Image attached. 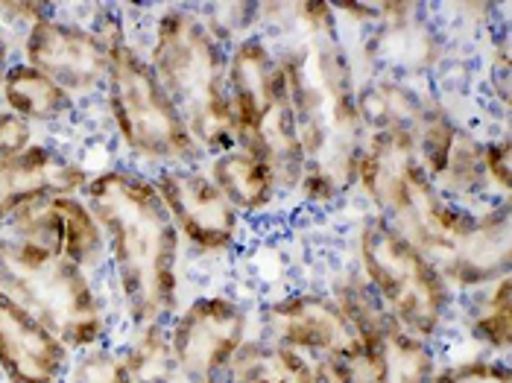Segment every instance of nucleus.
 I'll return each mask as SVG.
<instances>
[{
	"mask_svg": "<svg viewBox=\"0 0 512 383\" xmlns=\"http://www.w3.org/2000/svg\"><path fill=\"white\" fill-rule=\"evenodd\" d=\"M469 331L477 343L492 351H507L512 337V293L510 275L495 278L469 307Z\"/></svg>",
	"mask_w": 512,
	"mask_h": 383,
	"instance_id": "nucleus-20",
	"label": "nucleus"
},
{
	"mask_svg": "<svg viewBox=\"0 0 512 383\" xmlns=\"http://www.w3.org/2000/svg\"><path fill=\"white\" fill-rule=\"evenodd\" d=\"M150 65L179 109L199 150L226 153L235 147L229 115V53L208 21L188 9L164 12L153 27Z\"/></svg>",
	"mask_w": 512,
	"mask_h": 383,
	"instance_id": "nucleus-4",
	"label": "nucleus"
},
{
	"mask_svg": "<svg viewBox=\"0 0 512 383\" xmlns=\"http://www.w3.org/2000/svg\"><path fill=\"white\" fill-rule=\"evenodd\" d=\"M6 71H9V47H6L3 30H0V85H3V79H6Z\"/></svg>",
	"mask_w": 512,
	"mask_h": 383,
	"instance_id": "nucleus-26",
	"label": "nucleus"
},
{
	"mask_svg": "<svg viewBox=\"0 0 512 383\" xmlns=\"http://www.w3.org/2000/svg\"><path fill=\"white\" fill-rule=\"evenodd\" d=\"M71 351L0 290V372L9 383H65Z\"/></svg>",
	"mask_w": 512,
	"mask_h": 383,
	"instance_id": "nucleus-14",
	"label": "nucleus"
},
{
	"mask_svg": "<svg viewBox=\"0 0 512 383\" xmlns=\"http://www.w3.org/2000/svg\"><path fill=\"white\" fill-rule=\"evenodd\" d=\"M33 147V126L12 112H0V164Z\"/></svg>",
	"mask_w": 512,
	"mask_h": 383,
	"instance_id": "nucleus-23",
	"label": "nucleus"
},
{
	"mask_svg": "<svg viewBox=\"0 0 512 383\" xmlns=\"http://www.w3.org/2000/svg\"><path fill=\"white\" fill-rule=\"evenodd\" d=\"M480 167L483 179L501 193L510 191V141H492L480 147Z\"/></svg>",
	"mask_w": 512,
	"mask_h": 383,
	"instance_id": "nucleus-24",
	"label": "nucleus"
},
{
	"mask_svg": "<svg viewBox=\"0 0 512 383\" xmlns=\"http://www.w3.org/2000/svg\"><path fill=\"white\" fill-rule=\"evenodd\" d=\"M158 196L179 231L199 252H223L240 234V211L220 193L208 173L194 167H164L153 179Z\"/></svg>",
	"mask_w": 512,
	"mask_h": 383,
	"instance_id": "nucleus-12",
	"label": "nucleus"
},
{
	"mask_svg": "<svg viewBox=\"0 0 512 383\" xmlns=\"http://www.w3.org/2000/svg\"><path fill=\"white\" fill-rule=\"evenodd\" d=\"M355 182L404 240L457 287H486L510 275V211L474 214L436 188L410 144L366 135Z\"/></svg>",
	"mask_w": 512,
	"mask_h": 383,
	"instance_id": "nucleus-1",
	"label": "nucleus"
},
{
	"mask_svg": "<svg viewBox=\"0 0 512 383\" xmlns=\"http://www.w3.org/2000/svg\"><path fill=\"white\" fill-rule=\"evenodd\" d=\"M226 88L235 147L264 158L276 173L278 188H296L305 155L281 56L264 39H243L229 53Z\"/></svg>",
	"mask_w": 512,
	"mask_h": 383,
	"instance_id": "nucleus-5",
	"label": "nucleus"
},
{
	"mask_svg": "<svg viewBox=\"0 0 512 383\" xmlns=\"http://www.w3.org/2000/svg\"><path fill=\"white\" fill-rule=\"evenodd\" d=\"M88 176L77 161L53 147L33 144L27 153L0 164V229L6 220L39 196H77Z\"/></svg>",
	"mask_w": 512,
	"mask_h": 383,
	"instance_id": "nucleus-15",
	"label": "nucleus"
},
{
	"mask_svg": "<svg viewBox=\"0 0 512 383\" xmlns=\"http://www.w3.org/2000/svg\"><path fill=\"white\" fill-rule=\"evenodd\" d=\"M0 234L68 258L88 272L106 261L103 231L79 196H39L15 211Z\"/></svg>",
	"mask_w": 512,
	"mask_h": 383,
	"instance_id": "nucleus-10",
	"label": "nucleus"
},
{
	"mask_svg": "<svg viewBox=\"0 0 512 383\" xmlns=\"http://www.w3.org/2000/svg\"><path fill=\"white\" fill-rule=\"evenodd\" d=\"M296 15L302 41L281 56L305 155L296 188L305 199L325 205L355 182L366 132L357 115L352 62L337 39L334 9L325 3H302Z\"/></svg>",
	"mask_w": 512,
	"mask_h": 383,
	"instance_id": "nucleus-2",
	"label": "nucleus"
},
{
	"mask_svg": "<svg viewBox=\"0 0 512 383\" xmlns=\"http://www.w3.org/2000/svg\"><path fill=\"white\" fill-rule=\"evenodd\" d=\"M0 290L68 351L106 340V310L91 272L68 258L0 234Z\"/></svg>",
	"mask_w": 512,
	"mask_h": 383,
	"instance_id": "nucleus-6",
	"label": "nucleus"
},
{
	"mask_svg": "<svg viewBox=\"0 0 512 383\" xmlns=\"http://www.w3.org/2000/svg\"><path fill=\"white\" fill-rule=\"evenodd\" d=\"M208 176L240 214H258V211L270 208L278 193V179L273 167L264 158L246 153L240 147L214 155Z\"/></svg>",
	"mask_w": 512,
	"mask_h": 383,
	"instance_id": "nucleus-17",
	"label": "nucleus"
},
{
	"mask_svg": "<svg viewBox=\"0 0 512 383\" xmlns=\"http://www.w3.org/2000/svg\"><path fill=\"white\" fill-rule=\"evenodd\" d=\"M6 112L27 123H56L74 109V94L27 62L9 65L0 85Z\"/></svg>",
	"mask_w": 512,
	"mask_h": 383,
	"instance_id": "nucleus-18",
	"label": "nucleus"
},
{
	"mask_svg": "<svg viewBox=\"0 0 512 383\" xmlns=\"http://www.w3.org/2000/svg\"><path fill=\"white\" fill-rule=\"evenodd\" d=\"M264 328L273 343L287 345L299 354L314 351L322 357H349V360L363 357L352 322L328 296H316V293L287 296L267 307Z\"/></svg>",
	"mask_w": 512,
	"mask_h": 383,
	"instance_id": "nucleus-13",
	"label": "nucleus"
},
{
	"mask_svg": "<svg viewBox=\"0 0 512 383\" xmlns=\"http://www.w3.org/2000/svg\"><path fill=\"white\" fill-rule=\"evenodd\" d=\"M82 193L103 231L129 319L135 325L164 322L179 302V231L153 179L109 167L88 179Z\"/></svg>",
	"mask_w": 512,
	"mask_h": 383,
	"instance_id": "nucleus-3",
	"label": "nucleus"
},
{
	"mask_svg": "<svg viewBox=\"0 0 512 383\" xmlns=\"http://www.w3.org/2000/svg\"><path fill=\"white\" fill-rule=\"evenodd\" d=\"M65 383H138L135 378L126 375L123 363H120L118 351L109 348H88L79 351V360H71L68 378Z\"/></svg>",
	"mask_w": 512,
	"mask_h": 383,
	"instance_id": "nucleus-21",
	"label": "nucleus"
},
{
	"mask_svg": "<svg viewBox=\"0 0 512 383\" xmlns=\"http://www.w3.org/2000/svg\"><path fill=\"white\" fill-rule=\"evenodd\" d=\"M375 383H431L436 375V354L428 340L413 337L393 322L372 348L360 357Z\"/></svg>",
	"mask_w": 512,
	"mask_h": 383,
	"instance_id": "nucleus-16",
	"label": "nucleus"
},
{
	"mask_svg": "<svg viewBox=\"0 0 512 383\" xmlns=\"http://www.w3.org/2000/svg\"><path fill=\"white\" fill-rule=\"evenodd\" d=\"M106 100L120 141L138 158L179 167L197 155V141L170 103L150 59L123 39L112 47Z\"/></svg>",
	"mask_w": 512,
	"mask_h": 383,
	"instance_id": "nucleus-7",
	"label": "nucleus"
},
{
	"mask_svg": "<svg viewBox=\"0 0 512 383\" xmlns=\"http://www.w3.org/2000/svg\"><path fill=\"white\" fill-rule=\"evenodd\" d=\"M314 383H375L360 360L322 357L314 366Z\"/></svg>",
	"mask_w": 512,
	"mask_h": 383,
	"instance_id": "nucleus-25",
	"label": "nucleus"
},
{
	"mask_svg": "<svg viewBox=\"0 0 512 383\" xmlns=\"http://www.w3.org/2000/svg\"><path fill=\"white\" fill-rule=\"evenodd\" d=\"M431 383H512L510 366L498 360H469L448 369H436Z\"/></svg>",
	"mask_w": 512,
	"mask_h": 383,
	"instance_id": "nucleus-22",
	"label": "nucleus"
},
{
	"mask_svg": "<svg viewBox=\"0 0 512 383\" xmlns=\"http://www.w3.org/2000/svg\"><path fill=\"white\" fill-rule=\"evenodd\" d=\"M246 325V310L226 296L191 302L167 328L176 375L191 383H220L246 343Z\"/></svg>",
	"mask_w": 512,
	"mask_h": 383,
	"instance_id": "nucleus-9",
	"label": "nucleus"
},
{
	"mask_svg": "<svg viewBox=\"0 0 512 383\" xmlns=\"http://www.w3.org/2000/svg\"><path fill=\"white\" fill-rule=\"evenodd\" d=\"M357 243L366 272L363 281L375 290L404 331L431 340L451 310L448 281L384 217H369Z\"/></svg>",
	"mask_w": 512,
	"mask_h": 383,
	"instance_id": "nucleus-8",
	"label": "nucleus"
},
{
	"mask_svg": "<svg viewBox=\"0 0 512 383\" xmlns=\"http://www.w3.org/2000/svg\"><path fill=\"white\" fill-rule=\"evenodd\" d=\"M115 41V36L106 39L97 30L41 15L27 27L24 62L59 82L65 91L79 94L106 85Z\"/></svg>",
	"mask_w": 512,
	"mask_h": 383,
	"instance_id": "nucleus-11",
	"label": "nucleus"
},
{
	"mask_svg": "<svg viewBox=\"0 0 512 383\" xmlns=\"http://www.w3.org/2000/svg\"><path fill=\"white\" fill-rule=\"evenodd\" d=\"M226 383H314V366L278 343H243L226 369Z\"/></svg>",
	"mask_w": 512,
	"mask_h": 383,
	"instance_id": "nucleus-19",
	"label": "nucleus"
}]
</instances>
